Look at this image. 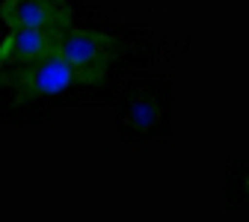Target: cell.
Segmentation results:
<instances>
[{
  "instance_id": "obj_1",
  "label": "cell",
  "mask_w": 249,
  "mask_h": 222,
  "mask_svg": "<svg viewBox=\"0 0 249 222\" xmlns=\"http://www.w3.org/2000/svg\"><path fill=\"white\" fill-rule=\"evenodd\" d=\"M53 53H59L62 59L71 66L74 80L80 83H98L113 59V39L95 30H66L62 39L56 42Z\"/></svg>"
},
{
  "instance_id": "obj_2",
  "label": "cell",
  "mask_w": 249,
  "mask_h": 222,
  "mask_svg": "<svg viewBox=\"0 0 249 222\" xmlns=\"http://www.w3.org/2000/svg\"><path fill=\"white\" fill-rule=\"evenodd\" d=\"M74 83V71L59 53H48L36 62H27L21 68H12L0 77V86H12L18 92V101L45 98V95H59Z\"/></svg>"
},
{
  "instance_id": "obj_3",
  "label": "cell",
  "mask_w": 249,
  "mask_h": 222,
  "mask_svg": "<svg viewBox=\"0 0 249 222\" xmlns=\"http://www.w3.org/2000/svg\"><path fill=\"white\" fill-rule=\"evenodd\" d=\"M0 18L12 30H69L71 6L69 0H6Z\"/></svg>"
},
{
  "instance_id": "obj_4",
  "label": "cell",
  "mask_w": 249,
  "mask_h": 222,
  "mask_svg": "<svg viewBox=\"0 0 249 222\" xmlns=\"http://www.w3.org/2000/svg\"><path fill=\"white\" fill-rule=\"evenodd\" d=\"M62 33L66 30H15L12 36L0 42V77L9 74L12 68H21L27 62L53 53Z\"/></svg>"
},
{
  "instance_id": "obj_5",
  "label": "cell",
  "mask_w": 249,
  "mask_h": 222,
  "mask_svg": "<svg viewBox=\"0 0 249 222\" xmlns=\"http://www.w3.org/2000/svg\"><path fill=\"white\" fill-rule=\"evenodd\" d=\"M124 116H128V124L134 131H151L154 124H158V119H160V107L154 104L148 95H142V98H134L128 104Z\"/></svg>"
}]
</instances>
